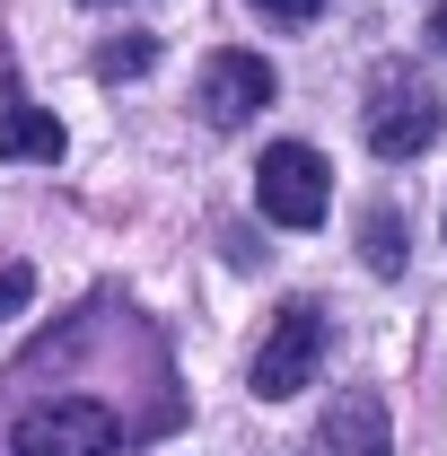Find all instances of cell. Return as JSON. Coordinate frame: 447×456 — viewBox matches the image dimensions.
Returning <instances> with one entry per match:
<instances>
[{
	"mask_svg": "<svg viewBox=\"0 0 447 456\" xmlns=\"http://www.w3.org/2000/svg\"><path fill=\"white\" fill-rule=\"evenodd\" d=\"M325 342H334L325 307H316V298H289V307L272 316V334H264V351H255V395H264V403H289L298 387H316Z\"/></svg>",
	"mask_w": 447,
	"mask_h": 456,
	"instance_id": "7a4b0ae2",
	"label": "cell"
},
{
	"mask_svg": "<svg viewBox=\"0 0 447 456\" xmlns=\"http://www.w3.org/2000/svg\"><path fill=\"white\" fill-rule=\"evenodd\" d=\"M255 202L272 228H316L334 211V167L307 150V141H272L264 167H255Z\"/></svg>",
	"mask_w": 447,
	"mask_h": 456,
	"instance_id": "3957f363",
	"label": "cell"
},
{
	"mask_svg": "<svg viewBox=\"0 0 447 456\" xmlns=\"http://www.w3.org/2000/svg\"><path fill=\"white\" fill-rule=\"evenodd\" d=\"M61 150H70V132H61L45 106H27V97L0 106V159H36V167H53Z\"/></svg>",
	"mask_w": 447,
	"mask_h": 456,
	"instance_id": "52a82bcc",
	"label": "cell"
},
{
	"mask_svg": "<svg viewBox=\"0 0 447 456\" xmlns=\"http://www.w3.org/2000/svg\"><path fill=\"white\" fill-rule=\"evenodd\" d=\"M316 456H386V403L378 395H342L316 421Z\"/></svg>",
	"mask_w": 447,
	"mask_h": 456,
	"instance_id": "8992f818",
	"label": "cell"
},
{
	"mask_svg": "<svg viewBox=\"0 0 447 456\" xmlns=\"http://www.w3.org/2000/svg\"><path fill=\"white\" fill-rule=\"evenodd\" d=\"M150 53H158L150 36H123V45H106V53H97V79H141V70H150Z\"/></svg>",
	"mask_w": 447,
	"mask_h": 456,
	"instance_id": "9c48e42d",
	"label": "cell"
},
{
	"mask_svg": "<svg viewBox=\"0 0 447 456\" xmlns=\"http://www.w3.org/2000/svg\"><path fill=\"white\" fill-rule=\"evenodd\" d=\"M272 61L264 53H211L202 61V88H193V106L211 132H237V123H255V106H272Z\"/></svg>",
	"mask_w": 447,
	"mask_h": 456,
	"instance_id": "5b68a950",
	"label": "cell"
},
{
	"mask_svg": "<svg viewBox=\"0 0 447 456\" xmlns=\"http://www.w3.org/2000/svg\"><path fill=\"white\" fill-rule=\"evenodd\" d=\"M430 36H439V53H447V0H439V9H430Z\"/></svg>",
	"mask_w": 447,
	"mask_h": 456,
	"instance_id": "7c38bea8",
	"label": "cell"
},
{
	"mask_svg": "<svg viewBox=\"0 0 447 456\" xmlns=\"http://www.w3.org/2000/svg\"><path fill=\"white\" fill-rule=\"evenodd\" d=\"M255 9H264V18H272V27H307V18H316V9H325V0H255Z\"/></svg>",
	"mask_w": 447,
	"mask_h": 456,
	"instance_id": "8fae6325",
	"label": "cell"
},
{
	"mask_svg": "<svg viewBox=\"0 0 447 456\" xmlns=\"http://www.w3.org/2000/svg\"><path fill=\"white\" fill-rule=\"evenodd\" d=\"M430 141H439V88H430L421 70L386 61V70L369 79V150H378V159H421Z\"/></svg>",
	"mask_w": 447,
	"mask_h": 456,
	"instance_id": "6da1fadb",
	"label": "cell"
},
{
	"mask_svg": "<svg viewBox=\"0 0 447 456\" xmlns=\"http://www.w3.org/2000/svg\"><path fill=\"white\" fill-rule=\"evenodd\" d=\"M27 298H36V273H27V264H9V273H0V325H9Z\"/></svg>",
	"mask_w": 447,
	"mask_h": 456,
	"instance_id": "30bf717a",
	"label": "cell"
},
{
	"mask_svg": "<svg viewBox=\"0 0 447 456\" xmlns=\"http://www.w3.org/2000/svg\"><path fill=\"white\" fill-rule=\"evenodd\" d=\"M360 255H369V273H403V220H394L386 202L360 220Z\"/></svg>",
	"mask_w": 447,
	"mask_h": 456,
	"instance_id": "ba28073f",
	"label": "cell"
},
{
	"mask_svg": "<svg viewBox=\"0 0 447 456\" xmlns=\"http://www.w3.org/2000/svg\"><path fill=\"white\" fill-rule=\"evenodd\" d=\"M123 421L97 395H45L18 412V456H114Z\"/></svg>",
	"mask_w": 447,
	"mask_h": 456,
	"instance_id": "277c9868",
	"label": "cell"
}]
</instances>
